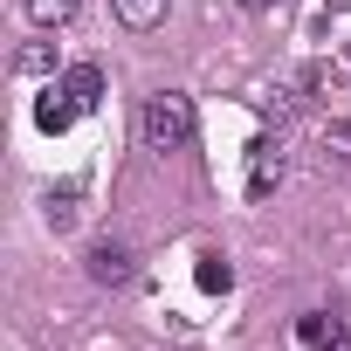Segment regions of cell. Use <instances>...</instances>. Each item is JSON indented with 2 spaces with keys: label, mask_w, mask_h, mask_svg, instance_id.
<instances>
[{
  "label": "cell",
  "mask_w": 351,
  "mask_h": 351,
  "mask_svg": "<svg viewBox=\"0 0 351 351\" xmlns=\"http://www.w3.org/2000/svg\"><path fill=\"white\" fill-rule=\"evenodd\" d=\"M138 138H145L152 152H186V145H193V97H180V90L145 97V110H138Z\"/></svg>",
  "instance_id": "6da1fadb"
},
{
  "label": "cell",
  "mask_w": 351,
  "mask_h": 351,
  "mask_svg": "<svg viewBox=\"0 0 351 351\" xmlns=\"http://www.w3.org/2000/svg\"><path fill=\"white\" fill-rule=\"evenodd\" d=\"M83 276H90L97 289H124V282L138 276V255H131V241H117V234H97V241L83 248Z\"/></svg>",
  "instance_id": "7a4b0ae2"
},
{
  "label": "cell",
  "mask_w": 351,
  "mask_h": 351,
  "mask_svg": "<svg viewBox=\"0 0 351 351\" xmlns=\"http://www.w3.org/2000/svg\"><path fill=\"white\" fill-rule=\"evenodd\" d=\"M282 180H289V152H282V138H255V145H248V200H276Z\"/></svg>",
  "instance_id": "3957f363"
},
{
  "label": "cell",
  "mask_w": 351,
  "mask_h": 351,
  "mask_svg": "<svg viewBox=\"0 0 351 351\" xmlns=\"http://www.w3.org/2000/svg\"><path fill=\"white\" fill-rule=\"evenodd\" d=\"M296 344H303V351H351V330H344V317H330V310H303V317H296Z\"/></svg>",
  "instance_id": "277c9868"
},
{
  "label": "cell",
  "mask_w": 351,
  "mask_h": 351,
  "mask_svg": "<svg viewBox=\"0 0 351 351\" xmlns=\"http://www.w3.org/2000/svg\"><path fill=\"white\" fill-rule=\"evenodd\" d=\"M76 110H83V104H76V97H69V90H62V83H49V90H42V97H35V124H42V131H49V138H62V131H69V124H76Z\"/></svg>",
  "instance_id": "5b68a950"
},
{
  "label": "cell",
  "mask_w": 351,
  "mask_h": 351,
  "mask_svg": "<svg viewBox=\"0 0 351 351\" xmlns=\"http://www.w3.org/2000/svg\"><path fill=\"white\" fill-rule=\"evenodd\" d=\"M317 172H351V117H330L317 131Z\"/></svg>",
  "instance_id": "8992f818"
},
{
  "label": "cell",
  "mask_w": 351,
  "mask_h": 351,
  "mask_svg": "<svg viewBox=\"0 0 351 351\" xmlns=\"http://www.w3.org/2000/svg\"><path fill=\"white\" fill-rule=\"evenodd\" d=\"M76 200H83V180H62V186H49L42 193V221L62 234V228H76Z\"/></svg>",
  "instance_id": "52a82bcc"
},
{
  "label": "cell",
  "mask_w": 351,
  "mask_h": 351,
  "mask_svg": "<svg viewBox=\"0 0 351 351\" xmlns=\"http://www.w3.org/2000/svg\"><path fill=\"white\" fill-rule=\"evenodd\" d=\"M193 282H200L207 296H228V289H234V262H228L221 248H200V255H193Z\"/></svg>",
  "instance_id": "ba28073f"
},
{
  "label": "cell",
  "mask_w": 351,
  "mask_h": 351,
  "mask_svg": "<svg viewBox=\"0 0 351 351\" xmlns=\"http://www.w3.org/2000/svg\"><path fill=\"white\" fill-rule=\"evenodd\" d=\"M62 90H69L83 110H97V104H104V69H97V62H69V69H62Z\"/></svg>",
  "instance_id": "9c48e42d"
},
{
  "label": "cell",
  "mask_w": 351,
  "mask_h": 351,
  "mask_svg": "<svg viewBox=\"0 0 351 351\" xmlns=\"http://www.w3.org/2000/svg\"><path fill=\"white\" fill-rule=\"evenodd\" d=\"M110 14H117L131 35H152V28L165 21V0H110Z\"/></svg>",
  "instance_id": "30bf717a"
},
{
  "label": "cell",
  "mask_w": 351,
  "mask_h": 351,
  "mask_svg": "<svg viewBox=\"0 0 351 351\" xmlns=\"http://www.w3.org/2000/svg\"><path fill=\"white\" fill-rule=\"evenodd\" d=\"M76 8H83V0H28V21L35 28H69Z\"/></svg>",
  "instance_id": "8fae6325"
},
{
  "label": "cell",
  "mask_w": 351,
  "mask_h": 351,
  "mask_svg": "<svg viewBox=\"0 0 351 351\" xmlns=\"http://www.w3.org/2000/svg\"><path fill=\"white\" fill-rule=\"evenodd\" d=\"M14 69H21V76H56V49H49V42H28V49L14 56Z\"/></svg>",
  "instance_id": "7c38bea8"
},
{
  "label": "cell",
  "mask_w": 351,
  "mask_h": 351,
  "mask_svg": "<svg viewBox=\"0 0 351 351\" xmlns=\"http://www.w3.org/2000/svg\"><path fill=\"white\" fill-rule=\"evenodd\" d=\"M255 110H262V117H269V124H276V131H282V124H289V110H296V104H289V97H282V90H276V97H262V104H255Z\"/></svg>",
  "instance_id": "4fadbf2b"
},
{
  "label": "cell",
  "mask_w": 351,
  "mask_h": 351,
  "mask_svg": "<svg viewBox=\"0 0 351 351\" xmlns=\"http://www.w3.org/2000/svg\"><path fill=\"white\" fill-rule=\"evenodd\" d=\"M241 8H248V14H269V8H276V0H241Z\"/></svg>",
  "instance_id": "5bb4252c"
},
{
  "label": "cell",
  "mask_w": 351,
  "mask_h": 351,
  "mask_svg": "<svg viewBox=\"0 0 351 351\" xmlns=\"http://www.w3.org/2000/svg\"><path fill=\"white\" fill-rule=\"evenodd\" d=\"M330 8H351V0H330Z\"/></svg>",
  "instance_id": "9a60e30c"
},
{
  "label": "cell",
  "mask_w": 351,
  "mask_h": 351,
  "mask_svg": "<svg viewBox=\"0 0 351 351\" xmlns=\"http://www.w3.org/2000/svg\"><path fill=\"white\" fill-rule=\"evenodd\" d=\"M344 56H351V49H344Z\"/></svg>",
  "instance_id": "2e32d148"
}]
</instances>
